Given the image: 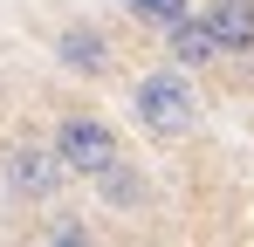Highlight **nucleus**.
<instances>
[{
    "label": "nucleus",
    "instance_id": "nucleus-6",
    "mask_svg": "<svg viewBox=\"0 0 254 247\" xmlns=\"http://www.w3.org/2000/svg\"><path fill=\"white\" fill-rule=\"evenodd\" d=\"M165 35H172V62H179V69H199V62L220 55V48H213V28H206V21H192V14H179Z\"/></svg>",
    "mask_w": 254,
    "mask_h": 247
},
{
    "label": "nucleus",
    "instance_id": "nucleus-7",
    "mask_svg": "<svg viewBox=\"0 0 254 247\" xmlns=\"http://www.w3.org/2000/svg\"><path fill=\"white\" fill-rule=\"evenodd\" d=\"M96 185H103V199H110V206H137V199H144V179H137L124 158L103 165V172H96Z\"/></svg>",
    "mask_w": 254,
    "mask_h": 247
},
{
    "label": "nucleus",
    "instance_id": "nucleus-4",
    "mask_svg": "<svg viewBox=\"0 0 254 247\" xmlns=\"http://www.w3.org/2000/svg\"><path fill=\"white\" fill-rule=\"evenodd\" d=\"M206 28H213V48L220 55H248L254 48V0H213Z\"/></svg>",
    "mask_w": 254,
    "mask_h": 247
},
{
    "label": "nucleus",
    "instance_id": "nucleus-2",
    "mask_svg": "<svg viewBox=\"0 0 254 247\" xmlns=\"http://www.w3.org/2000/svg\"><path fill=\"white\" fill-rule=\"evenodd\" d=\"M55 158H62V172L96 179L103 165L117 158V137H110V124H96V117H62V130H55Z\"/></svg>",
    "mask_w": 254,
    "mask_h": 247
},
{
    "label": "nucleus",
    "instance_id": "nucleus-5",
    "mask_svg": "<svg viewBox=\"0 0 254 247\" xmlns=\"http://www.w3.org/2000/svg\"><path fill=\"white\" fill-rule=\"evenodd\" d=\"M55 55H62V69H76V76H103V69H110V41L96 35V28H62Z\"/></svg>",
    "mask_w": 254,
    "mask_h": 247
},
{
    "label": "nucleus",
    "instance_id": "nucleus-8",
    "mask_svg": "<svg viewBox=\"0 0 254 247\" xmlns=\"http://www.w3.org/2000/svg\"><path fill=\"white\" fill-rule=\"evenodd\" d=\"M130 21H144V28H172L179 14H192V0H124Z\"/></svg>",
    "mask_w": 254,
    "mask_h": 247
},
{
    "label": "nucleus",
    "instance_id": "nucleus-3",
    "mask_svg": "<svg viewBox=\"0 0 254 247\" xmlns=\"http://www.w3.org/2000/svg\"><path fill=\"white\" fill-rule=\"evenodd\" d=\"M62 179H69L62 158L42 151V144H14V151H7V192H14V199H55Z\"/></svg>",
    "mask_w": 254,
    "mask_h": 247
},
{
    "label": "nucleus",
    "instance_id": "nucleus-1",
    "mask_svg": "<svg viewBox=\"0 0 254 247\" xmlns=\"http://www.w3.org/2000/svg\"><path fill=\"white\" fill-rule=\"evenodd\" d=\"M130 110L137 124L151 130V137H192V124H199V96H192V82L158 69V76H144L130 89Z\"/></svg>",
    "mask_w": 254,
    "mask_h": 247
},
{
    "label": "nucleus",
    "instance_id": "nucleus-9",
    "mask_svg": "<svg viewBox=\"0 0 254 247\" xmlns=\"http://www.w3.org/2000/svg\"><path fill=\"white\" fill-rule=\"evenodd\" d=\"M48 241H62V247H76V241H83V247H89V241H96V234H89V227H76V220H69V227H55V234H48Z\"/></svg>",
    "mask_w": 254,
    "mask_h": 247
}]
</instances>
